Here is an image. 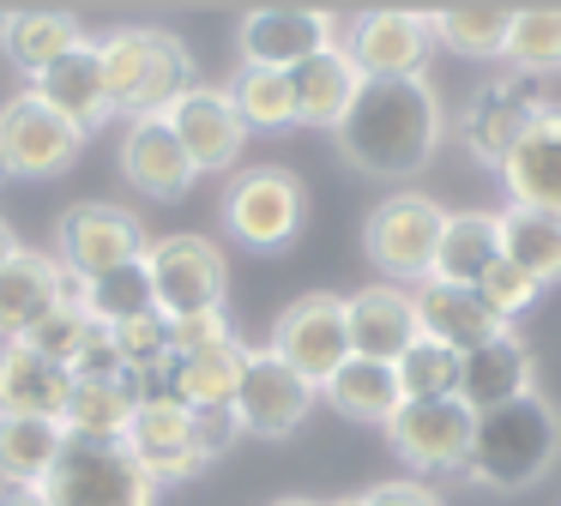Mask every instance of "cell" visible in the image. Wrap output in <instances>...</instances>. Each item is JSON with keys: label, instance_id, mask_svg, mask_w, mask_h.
I'll use <instances>...</instances> for the list:
<instances>
[{"label": "cell", "instance_id": "e575fe53", "mask_svg": "<svg viewBox=\"0 0 561 506\" xmlns=\"http://www.w3.org/2000/svg\"><path fill=\"white\" fill-rule=\"evenodd\" d=\"M513 31V7H440L428 12V36L453 55H471V60H501Z\"/></svg>", "mask_w": 561, "mask_h": 506}, {"label": "cell", "instance_id": "ba28073f", "mask_svg": "<svg viewBox=\"0 0 561 506\" xmlns=\"http://www.w3.org/2000/svg\"><path fill=\"white\" fill-rule=\"evenodd\" d=\"M272 356L284 361V368H296L308 386H327L332 373L351 361V325H344V296H332V289H314V296H296L290 308L278 313V325H272Z\"/></svg>", "mask_w": 561, "mask_h": 506}, {"label": "cell", "instance_id": "f1b7e54d", "mask_svg": "<svg viewBox=\"0 0 561 506\" xmlns=\"http://www.w3.org/2000/svg\"><path fill=\"white\" fill-rule=\"evenodd\" d=\"M501 260H507V253H501V211H447L440 253H435V277H440V284L477 289Z\"/></svg>", "mask_w": 561, "mask_h": 506}, {"label": "cell", "instance_id": "8fae6325", "mask_svg": "<svg viewBox=\"0 0 561 506\" xmlns=\"http://www.w3.org/2000/svg\"><path fill=\"white\" fill-rule=\"evenodd\" d=\"M471 422L477 416L459 398H404L399 416L387 422V440L416 476H453L471 452Z\"/></svg>", "mask_w": 561, "mask_h": 506}, {"label": "cell", "instance_id": "4fadbf2b", "mask_svg": "<svg viewBox=\"0 0 561 506\" xmlns=\"http://www.w3.org/2000/svg\"><path fill=\"white\" fill-rule=\"evenodd\" d=\"M85 139L91 133L73 127L67 115H55L37 91H19L0 103V151H7L13 175H61L85 151Z\"/></svg>", "mask_w": 561, "mask_h": 506}, {"label": "cell", "instance_id": "ee69618b", "mask_svg": "<svg viewBox=\"0 0 561 506\" xmlns=\"http://www.w3.org/2000/svg\"><path fill=\"white\" fill-rule=\"evenodd\" d=\"M236 440H242V422H236V410H206V416H199V446H206V458L230 452Z\"/></svg>", "mask_w": 561, "mask_h": 506}, {"label": "cell", "instance_id": "8d00e7d4", "mask_svg": "<svg viewBox=\"0 0 561 506\" xmlns=\"http://www.w3.org/2000/svg\"><path fill=\"white\" fill-rule=\"evenodd\" d=\"M501 60H507L519 79L561 72V7H513V31H507Z\"/></svg>", "mask_w": 561, "mask_h": 506}, {"label": "cell", "instance_id": "681fc988", "mask_svg": "<svg viewBox=\"0 0 561 506\" xmlns=\"http://www.w3.org/2000/svg\"><path fill=\"white\" fill-rule=\"evenodd\" d=\"M332 506H363V494H351V501H332Z\"/></svg>", "mask_w": 561, "mask_h": 506}, {"label": "cell", "instance_id": "7a4b0ae2", "mask_svg": "<svg viewBox=\"0 0 561 506\" xmlns=\"http://www.w3.org/2000/svg\"><path fill=\"white\" fill-rule=\"evenodd\" d=\"M561 458V416L549 398L525 392L501 410H483L471 422V452H465V476L477 488L519 494L531 482H543Z\"/></svg>", "mask_w": 561, "mask_h": 506}, {"label": "cell", "instance_id": "8992f818", "mask_svg": "<svg viewBox=\"0 0 561 506\" xmlns=\"http://www.w3.org/2000/svg\"><path fill=\"white\" fill-rule=\"evenodd\" d=\"M302 217H308V187L278 163L242 169L230 181V193H224V229L254 253L290 248L302 235Z\"/></svg>", "mask_w": 561, "mask_h": 506}, {"label": "cell", "instance_id": "ac0fdd59", "mask_svg": "<svg viewBox=\"0 0 561 506\" xmlns=\"http://www.w3.org/2000/svg\"><path fill=\"white\" fill-rule=\"evenodd\" d=\"M501 187L519 211L561 217V108L549 103L543 115L525 127V139L513 145V157L501 163Z\"/></svg>", "mask_w": 561, "mask_h": 506}, {"label": "cell", "instance_id": "44dd1931", "mask_svg": "<svg viewBox=\"0 0 561 506\" xmlns=\"http://www.w3.org/2000/svg\"><path fill=\"white\" fill-rule=\"evenodd\" d=\"M67 301V265L55 253L19 248L0 272V344H25L31 325Z\"/></svg>", "mask_w": 561, "mask_h": 506}, {"label": "cell", "instance_id": "3957f363", "mask_svg": "<svg viewBox=\"0 0 561 506\" xmlns=\"http://www.w3.org/2000/svg\"><path fill=\"white\" fill-rule=\"evenodd\" d=\"M103 55V91H110V115L146 120L170 115V103L182 91H194V60L187 43L158 24H122L98 43Z\"/></svg>", "mask_w": 561, "mask_h": 506}, {"label": "cell", "instance_id": "484cf974", "mask_svg": "<svg viewBox=\"0 0 561 506\" xmlns=\"http://www.w3.org/2000/svg\"><path fill=\"white\" fill-rule=\"evenodd\" d=\"M411 301H416V332L435 337V344H447V349H459V356H465V349H477L483 337L507 332V325H501L495 313L483 308V296H477V289L440 284V277L416 284Z\"/></svg>", "mask_w": 561, "mask_h": 506}, {"label": "cell", "instance_id": "ffe728a7", "mask_svg": "<svg viewBox=\"0 0 561 506\" xmlns=\"http://www.w3.org/2000/svg\"><path fill=\"white\" fill-rule=\"evenodd\" d=\"M344 325H351V356L368 361H399L416 344V301L399 284H363L344 296Z\"/></svg>", "mask_w": 561, "mask_h": 506}, {"label": "cell", "instance_id": "f6af8a7d", "mask_svg": "<svg viewBox=\"0 0 561 506\" xmlns=\"http://www.w3.org/2000/svg\"><path fill=\"white\" fill-rule=\"evenodd\" d=\"M0 506H49L43 488H0Z\"/></svg>", "mask_w": 561, "mask_h": 506}, {"label": "cell", "instance_id": "5bb4252c", "mask_svg": "<svg viewBox=\"0 0 561 506\" xmlns=\"http://www.w3.org/2000/svg\"><path fill=\"white\" fill-rule=\"evenodd\" d=\"M314 398H320L314 386H308L296 368H284L272 349H248L242 386H236V422H242V434L284 440V434H296L308 422Z\"/></svg>", "mask_w": 561, "mask_h": 506}, {"label": "cell", "instance_id": "52a82bcc", "mask_svg": "<svg viewBox=\"0 0 561 506\" xmlns=\"http://www.w3.org/2000/svg\"><path fill=\"white\" fill-rule=\"evenodd\" d=\"M151 289H158L163 320H187V313H218L230 296V260L211 235H158L146 248Z\"/></svg>", "mask_w": 561, "mask_h": 506}, {"label": "cell", "instance_id": "60d3db41", "mask_svg": "<svg viewBox=\"0 0 561 506\" xmlns=\"http://www.w3.org/2000/svg\"><path fill=\"white\" fill-rule=\"evenodd\" d=\"M67 373H73V380H115V373H127V368H122V356H115V337L103 332V325H91V332L79 337Z\"/></svg>", "mask_w": 561, "mask_h": 506}, {"label": "cell", "instance_id": "4dcf8cb0", "mask_svg": "<svg viewBox=\"0 0 561 506\" xmlns=\"http://www.w3.org/2000/svg\"><path fill=\"white\" fill-rule=\"evenodd\" d=\"M320 398H327L339 416L375 422V428H387V422L399 416V404H404L392 361H368V356H351V361H344V368L332 373L327 386H320Z\"/></svg>", "mask_w": 561, "mask_h": 506}, {"label": "cell", "instance_id": "74e56055", "mask_svg": "<svg viewBox=\"0 0 561 506\" xmlns=\"http://www.w3.org/2000/svg\"><path fill=\"white\" fill-rule=\"evenodd\" d=\"M459 368H465V356L447 344H435V337H416V344L392 361L404 398H459Z\"/></svg>", "mask_w": 561, "mask_h": 506}, {"label": "cell", "instance_id": "d6a6232c", "mask_svg": "<svg viewBox=\"0 0 561 506\" xmlns=\"http://www.w3.org/2000/svg\"><path fill=\"white\" fill-rule=\"evenodd\" d=\"M73 43H85V31H79L73 12H55V7L13 12V19H7V36H0V48L13 55V67L25 72V79H37L43 67H55Z\"/></svg>", "mask_w": 561, "mask_h": 506}, {"label": "cell", "instance_id": "d6986e66", "mask_svg": "<svg viewBox=\"0 0 561 506\" xmlns=\"http://www.w3.org/2000/svg\"><path fill=\"white\" fill-rule=\"evenodd\" d=\"M537 392V361L531 349L507 332L483 337L477 349H465V368H459V404L471 410V416H483V410H501L513 404V398Z\"/></svg>", "mask_w": 561, "mask_h": 506}, {"label": "cell", "instance_id": "f546056e", "mask_svg": "<svg viewBox=\"0 0 561 506\" xmlns=\"http://www.w3.org/2000/svg\"><path fill=\"white\" fill-rule=\"evenodd\" d=\"M146 386L134 373H115V380H73L67 392V410H61V428L73 440H122L127 422H134Z\"/></svg>", "mask_w": 561, "mask_h": 506}, {"label": "cell", "instance_id": "836d02e7", "mask_svg": "<svg viewBox=\"0 0 561 506\" xmlns=\"http://www.w3.org/2000/svg\"><path fill=\"white\" fill-rule=\"evenodd\" d=\"M501 253H507L537 289L561 284V217L507 205V211H501Z\"/></svg>", "mask_w": 561, "mask_h": 506}, {"label": "cell", "instance_id": "b9f144b4", "mask_svg": "<svg viewBox=\"0 0 561 506\" xmlns=\"http://www.w3.org/2000/svg\"><path fill=\"white\" fill-rule=\"evenodd\" d=\"M230 320L218 313H187V320H170V356H187V349H211V344H230Z\"/></svg>", "mask_w": 561, "mask_h": 506}, {"label": "cell", "instance_id": "83f0119b", "mask_svg": "<svg viewBox=\"0 0 561 506\" xmlns=\"http://www.w3.org/2000/svg\"><path fill=\"white\" fill-rule=\"evenodd\" d=\"M67 301H79L85 320L103 325V332H115V325H127V320H146V313H158L151 265L127 260V265H115V272H103V277H73L67 272Z\"/></svg>", "mask_w": 561, "mask_h": 506}, {"label": "cell", "instance_id": "c3c4849f", "mask_svg": "<svg viewBox=\"0 0 561 506\" xmlns=\"http://www.w3.org/2000/svg\"><path fill=\"white\" fill-rule=\"evenodd\" d=\"M7 181H13V163H7V151H0V187H7Z\"/></svg>", "mask_w": 561, "mask_h": 506}, {"label": "cell", "instance_id": "7402d4cb", "mask_svg": "<svg viewBox=\"0 0 561 506\" xmlns=\"http://www.w3.org/2000/svg\"><path fill=\"white\" fill-rule=\"evenodd\" d=\"M242 337H230V344H211V349H187V356H170L158 373V386L151 392L175 398V404H187L194 416H206V410H236V386H242Z\"/></svg>", "mask_w": 561, "mask_h": 506}, {"label": "cell", "instance_id": "4316f807", "mask_svg": "<svg viewBox=\"0 0 561 506\" xmlns=\"http://www.w3.org/2000/svg\"><path fill=\"white\" fill-rule=\"evenodd\" d=\"M290 91H296V127H339L351 115L356 91H363V72L344 55V43H332L290 72Z\"/></svg>", "mask_w": 561, "mask_h": 506}, {"label": "cell", "instance_id": "9c48e42d", "mask_svg": "<svg viewBox=\"0 0 561 506\" xmlns=\"http://www.w3.org/2000/svg\"><path fill=\"white\" fill-rule=\"evenodd\" d=\"M543 108H549V96L537 91L531 79H519V72H501V79H483L471 96H465V108H459V139H465V151H471L477 163L501 169V163L513 157V145L525 139V127H531Z\"/></svg>", "mask_w": 561, "mask_h": 506}, {"label": "cell", "instance_id": "cb8c5ba5", "mask_svg": "<svg viewBox=\"0 0 561 506\" xmlns=\"http://www.w3.org/2000/svg\"><path fill=\"white\" fill-rule=\"evenodd\" d=\"M31 91L43 96V103L55 108V115H67L73 127H103L110 120V91H103V55L98 43H73L55 67H43L37 79H31Z\"/></svg>", "mask_w": 561, "mask_h": 506}, {"label": "cell", "instance_id": "d590c367", "mask_svg": "<svg viewBox=\"0 0 561 506\" xmlns=\"http://www.w3.org/2000/svg\"><path fill=\"white\" fill-rule=\"evenodd\" d=\"M230 108L242 115L248 133H284L296 127V91H290V72H266V67H242L230 84H224Z\"/></svg>", "mask_w": 561, "mask_h": 506}, {"label": "cell", "instance_id": "2e32d148", "mask_svg": "<svg viewBox=\"0 0 561 506\" xmlns=\"http://www.w3.org/2000/svg\"><path fill=\"white\" fill-rule=\"evenodd\" d=\"M242 67L266 72H296L302 60H314L320 48H332V12L320 7H260L242 19Z\"/></svg>", "mask_w": 561, "mask_h": 506}, {"label": "cell", "instance_id": "f35d334b", "mask_svg": "<svg viewBox=\"0 0 561 506\" xmlns=\"http://www.w3.org/2000/svg\"><path fill=\"white\" fill-rule=\"evenodd\" d=\"M91 332V320H85V308H79V301H61V308L55 313H43L37 325H31V337L25 344L37 349V356H49V361H73V349H79V337Z\"/></svg>", "mask_w": 561, "mask_h": 506}, {"label": "cell", "instance_id": "bcb514c9", "mask_svg": "<svg viewBox=\"0 0 561 506\" xmlns=\"http://www.w3.org/2000/svg\"><path fill=\"white\" fill-rule=\"evenodd\" d=\"M13 253H19V235L7 229V217H0V272H7V260H13Z\"/></svg>", "mask_w": 561, "mask_h": 506}, {"label": "cell", "instance_id": "7dc6e473", "mask_svg": "<svg viewBox=\"0 0 561 506\" xmlns=\"http://www.w3.org/2000/svg\"><path fill=\"white\" fill-rule=\"evenodd\" d=\"M272 506H314V501H302V494H284V501H272Z\"/></svg>", "mask_w": 561, "mask_h": 506}, {"label": "cell", "instance_id": "d4e9b609", "mask_svg": "<svg viewBox=\"0 0 561 506\" xmlns=\"http://www.w3.org/2000/svg\"><path fill=\"white\" fill-rule=\"evenodd\" d=\"M73 373L61 361L37 356L31 344H0V416H37V422H61Z\"/></svg>", "mask_w": 561, "mask_h": 506}, {"label": "cell", "instance_id": "ab89813d", "mask_svg": "<svg viewBox=\"0 0 561 506\" xmlns=\"http://www.w3.org/2000/svg\"><path fill=\"white\" fill-rule=\"evenodd\" d=\"M477 296H483V308L495 313L501 325H513V320H519V313L531 308L537 296H543V289H537V284H531V277H525L513 260H501L495 272H489L483 284H477Z\"/></svg>", "mask_w": 561, "mask_h": 506}, {"label": "cell", "instance_id": "7bdbcfd3", "mask_svg": "<svg viewBox=\"0 0 561 506\" xmlns=\"http://www.w3.org/2000/svg\"><path fill=\"white\" fill-rule=\"evenodd\" d=\"M363 506H447V501L416 476H392V482H375V488L363 494Z\"/></svg>", "mask_w": 561, "mask_h": 506}, {"label": "cell", "instance_id": "1f68e13d", "mask_svg": "<svg viewBox=\"0 0 561 506\" xmlns=\"http://www.w3.org/2000/svg\"><path fill=\"white\" fill-rule=\"evenodd\" d=\"M67 446L61 422L37 416H0V488H43Z\"/></svg>", "mask_w": 561, "mask_h": 506}, {"label": "cell", "instance_id": "603a6c76", "mask_svg": "<svg viewBox=\"0 0 561 506\" xmlns=\"http://www.w3.org/2000/svg\"><path fill=\"white\" fill-rule=\"evenodd\" d=\"M122 175L134 181L146 199H182L199 169L187 163L182 139L170 133V120L146 115V120H127V133H122Z\"/></svg>", "mask_w": 561, "mask_h": 506}, {"label": "cell", "instance_id": "6da1fadb", "mask_svg": "<svg viewBox=\"0 0 561 506\" xmlns=\"http://www.w3.org/2000/svg\"><path fill=\"white\" fill-rule=\"evenodd\" d=\"M447 115L428 79H363L351 115L332 127L344 163L380 181H404L435 157Z\"/></svg>", "mask_w": 561, "mask_h": 506}, {"label": "cell", "instance_id": "7c38bea8", "mask_svg": "<svg viewBox=\"0 0 561 506\" xmlns=\"http://www.w3.org/2000/svg\"><path fill=\"white\" fill-rule=\"evenodd\" d=\"M122 446L139 458V470H146L151 482H187L199 464H211L206 446H199V416L187 404H175V398L163 392H146L134 410V422H127Z\"/></svg>", "mask_w": 561, "mask_h": 506}, {"label": "cell", "instance_id": "30bf717a", "mask_svg": "<svg viewBox=\"0 0 561 506\" xmlns=\"http://www.w3.org/2000/svg\"><path fill=\"white\" fill-rule=\"evenodd\" d=\"M55 248H61L55 260H61L73 277H103V272H115V265H127V260H146L151 235H146V223H139L134 211L85 199V205H67L61 211Z\"/></svg>", "mask_w": 561, "mask_h": 506}, {"label": "cell", "instance_id": "9a60e30c", "mask_svg": "<svg viewBox=\"0 0 561 506\" xmlns=\"http://www.w3.org/2000/svg\"><path fill=\"white\" fill-rule=\"evenodd\" d=\"M428 48H435L428 12H411V7H375L344 36V55L356 60L363 79H423Z\"/></svg>", "mask_w": 561, "mask_h": 506}, {"label": "cell", "instance_id": "e0dca14e", "mask_svg": "<svg viewBox=\"0 0 561 506\" xmlns=\"http://www.w3.org/2000/svg\"><path fill=\"white\" fill-rule=\"evenodd\" d=\"M170 133L182 139V151H187V163L199 169V175H211V169H230L236 157H242V145H248V127H242V115L230 108V96L224 91H211V84H194V91H182L170 103Z\"/></svg>", "mask_w": 561, "mask_h": 506}, {"label": "cell", "instance_id": "5b68a950", "mask_svg": "<svg viewBox=\"0 0 561 506\" xmlns=\"http://www.w3.org/2000/svg\"><path fill=\"white\" fill-rule=\"evenodd\" d=\"M440 229H447V211H440L428 193H392L368 211L363 248L368 260L387 272V284H428L435 277V253H440Z\"/></svg>", "mask_w": 561, "mask_h": 506}, {"label": "cell", "instance_id": "277c9868", "mask_svg": "<svg viewBox=\"0 0 561 506\" xmlns=\"http://www.w3.org/2000/svg\"><path fill=\"white\" fill-rule=\"evenodd\" d=\"M43 494L49 506H158V482L139 470V458L122 440H73V434Z\"/></svg>", "mask_w": 561, "mask_h": 506}]
</instances>
